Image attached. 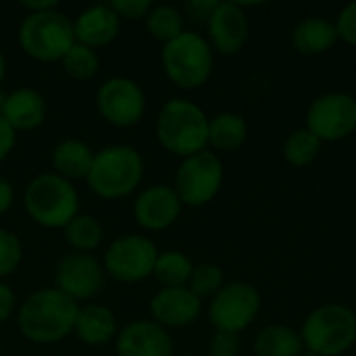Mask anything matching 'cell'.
<instances>
[{
	"label": "cell",
	"mask_w": 356,
	"mask_h": 356,
	"mask_svg": "<svg viewBox=\"0 0 356 356\" xmlns=\"http://www.w3.org/2000/svg\"><path fill=\"white\" fill-rule=\"evenodd\" d=\"M79 305L58 288L31 292L17 311V325L33 344H56L73 334Z\"/></svg>",
	"instance_id": "6da1fadb"
},
{
	"label": "cell",
	"mask_w": 356,
	"mask_h": 356,
	"mask_svg": "<svg viewBox=\"0 0 356 356\" xmlns=\"http://www.w3.org/2000/svg\"><path fill=\"white\" fill-rule=\"evenodd\" d=\"M159 144L173 156L188 159L209 146V117L192 100H167L154 123Z\"/></svg>",
	"instance_id": "7a4b0ae2"
},
{
	"label": "cell",
	"mask_w": 356,
	"mask_h": 356,
	"mask_svg": "<svg viewBox=\"0 0 356 356\" xmlns=\"http://www.w3.org/2000/svg\"><path fill=\"white\" fill-rule=\"evenodd\" d=\"M142 179V152L129 144H111L94 154L86 184L102 200H121L134 194Z\"/></svg>",
	"instance_id": "3957f363"
},
{
	"label": "cell",
	"mask_w": 356,
	"mask_h": 356,
	"mask_svg": "<svg viewBox=\"0 0 356 356\" xmlns=\"http://www.w3.org/2000/svg\"><path fill=\"white\" fill-rule=\"evenodd\" d=\"M27 217L46 229H65L79 215V194L73 181L52 173H40L23 190Z\"/></svg>",
	"instance_id": "277c9868"
},
{
	"label": "cell",
	"mask_w": 356,
	"mask_h": 356,
	"mask_svg": "<svg viewBox=\"0 0 356 356\" xmlns=\"http://www.w3.org/2000/svg\"><path fill=\"white\" fill-rule=\"evenodd\" d=\"M21 50L38 63H60L69 48L75 44L73 19L63 10L50 8L42 13H29L19 25Z\"/></svg>",
	"instance_id": "5b68a950"
},
{
	"label": "cell",
	"mask_w": 356,
	"mask_h": 356,
	"mask_svg": "<svg viewBox=\"0 0 356 356\" xmlns=\"http://www.w3.org/2000/svg\"><path fill=\"white\" fill-rule=\"evenodd\" d=\"M161 65L171 83L181 90L202 88L215 65L213 46L196 31H184L169 44H163Z\"/></svg>",
	"instance_id": "8992f818"
},
{
	"label": "cell",
	"mask_w": 356,
	"mask_h": 356,
	"mask_svg": "<svg viewBox=\"0 0 356 356\" xmlns=\"http://www.w3.org/2000/svg\"><path fill=\"white\" fill-rule=\"evenodd\" d=\"M305 350L319 356L344 355L356 342V315L344 305H323L302 323Z\"/></svg>",
	"instance_id": "52a82bcc"
},
{
	"label": "cell",
	"mask_w": 356,
	"mask_h": 356,
	"mask_svg": "<svg viewBox=\"0 0 356 356\" xmlns=\"http://www.w3.org/2000/svg\"><path fill=\"white\" fill-rule=\"evenodd\" d=\"M223 186V165L221 159L211 152L202 150L194 156L181 159L177 171L173 190L179 196L184 207L200 209L215 200Z\"/></svg>",
	"instance_id": "ba28073f"
},
{
	"label": "cell",
	"mask_w": 356,
	"mask_h": 356,
	"mask_svg": "<svg viewBox=\"0 0 356 356\" xmlns=\"http://www.w3.org/2000/svg\"><path fill=\"white\" fill-rule=\"evenodd\" d=\"M159 248L142 234H127L111 242L104 252L102 267L108 277L119 284H140L154 273Z\"/></svg>",
	"instance_id": "9c48e42d"
},
{
	"label": "cell",
	"mask_w": 356,
	"mask_h": 356,
	"mask_svg": "<svg viewBox=\"0 0 356 356\" xmlns=\"http://www.w3.org/2000/svg\"><path fill=\"white\" fill-rule=\"evenodd\" d=\"M96 108L100 117L113 127L127 129L144 119L146 94L136 79L127 75H115L98 86Z\"/></svg>",
	"instance_id": "30bf717a"
},
{
	"label": "cell",
	"mask_w": 356,
	"mask_h": 356,
	"mask_svg": "<svg viewBox=\"0 0 356 356\" xmlns=\"http://www.w3.org/2000/svg\"><path fill=\"white\" fill-rule=\"evenodd\" d=\"M261 311V294L246 282L225 284L209 305V319L217 332L240 334L252 325Z\"/></svg>",
	"instance_id": "8fae6325"
},
{
	"label": "cell",
	"mask_w": 356,
	"mask_h": 356,
	"mask_svg": "<svg viewBox=\"0 0 356 356\" xmlns=\"http://www.w3.org/2000/svg\"><path fill=\"white\" fill-rule=\"evenodd\" d=\"M307 129L321 142L348 138L356 129V98L346 92H327L317 96L307 113Z\"/></svg>",
	"instance_id": "7c38bea8"
},
{
	"label": "cell",
	"mask_w": 356,
	"mask_h": 356,
	"mask_svg": "<svg viewBox=\"0 0 356 356\" xmlns=\"http://www.w3.org/2000/svg\"><path fill=\"white\" fill-rule=\"evenodd\" d=\"M104 267L98 259L86 252H71L60 259L56 267V286L63 294L79 300L94 298L104 286Z\"/></svg>",
	"instance_id": "4fadbf2b"
},
{
	"label": "cell",
	"mask_w": 356,
	"mask_h": 356,
	"mask_svg": "<svg viewBox=\"0 0 356 356\" xmlns=\"http://www.w3.org/2000/svg\"><path fill=\"white\" fill-rule=\"evenodd\" d=\"M181 200L173 188L156 184L144 188L134 200V219L146 232H165L181 217Z\"/></svg>",
	"instance_id": "5bb4252c"
},
{
	"label": "cell",
	"mask_w": 356,
	"mask_h": 356,
	"mask_svg": "<svg viewBox=\"0 0 356 356\" xmlns=\"http://www.w3.org/2000/svg\"><path fill=\"white\" fill-rule=\"evenodd\" d=\"M209 44L221 54L240 52L250 35V23L244 8L236 2H217L207 21Z\"/></svg>",
	"instance_id": "9a60e30c"
},
{
	"label": "cell",
	"mask_w": 356,
	"mask_h": 356,
	"mask_svg": "<svg viewBox=\"0 0 356 356\" xmlns=\"http://www.w3.org/2000/svg\"><path fill=\"white\" fill-rule=\"evenodd\" d=\"M117 356H175L173 340L152 319H140L119 330L115 338Z\"/></svg>",
	"instance_id": "2e32d148"
},
{
	"label": "cell",
	"mask_w": 356,
	"mask_h": 356,
	"mask_svg": "<svg viewBox=\"0 0 356 356\" xmlns=\"http://www.w3.org/2000/svg\"><path fill=\"white\" fill-rule=\"evenodd\" d=\"M202 311V300L190 288H161L150 300L152 321L165 330H179L192 325Z\"/></svg>",
	"instance_id": "e0dca14e"
},
{
	"label": "cell",
	"mask_w": 356,
	"mask_h": 356,
	"mask_svg": "<svg viewBox=\"0 0 356 356\" xmlns=\"http://www.w3.org/2000/svg\"><path fill=\"white\" fill-rule=\"evenodd\" d=\"M121 31V19L111 4H92L73 19L75 42L92 50L108 46Z\"/></svg>",
	"instance_id": "ac0fdd59"
},
{
	"label": "cell",
	"mask_w": 356,
	"mask_h": 356,
	"mask_svg": "<svg viewBox=\"0 0 356 356\" xmlns=\"http://www.w3.org/2000/svg\"><path fill=\"white\" fill-rule=\"evenodd\" d=\"M2 117L6 123L19 131H33L38 129L48 117V102L46 98L33 88H19L6 94Z\"/></svg>",
	"instance_id": "d6986e66"
},
{
	"label": "cell",
	"mask_w": 356,
	"mask_h": 356,
	"mask_svg": "<svg viewBox=\"0 0 356 356\" xmlns=\"http://www.w3.org/2000/svg\"><path fill=\"white\" fill-rule=\"evenodd\" d=\"M119 334L115 313L104 305H86L79 307L73 336L86 346H104L113 342Z\"/></svg>",
	"instance_id": "ffe728a7"
},
{
	"label": "cell",
	"mask_w": 356,
	"mask_h": 356,
	"mask_svg": "<svg viewBox=\"0 0 356 356\" xmlns=\"http://www.w3.org/2000/svg\"><path fill=\"white\" fill-rule=\"evenodd\" d=\"M94 150L77 138H65L60 140L54 150H52V167L54 173L69 179V181H77V179H86L94 161Z\"/></svg>",
	"instance_id": "44dd1931"
},
{
	"label": "cell",
	"mask_w": 356,
	"mask_h": 356,
	"mask_svg": "<svg viewBox=\"0 0 356 356\" xmlns=\"http://www.w3.org/2000/svg\"><path fill=\"white\" fill-rule=\"evenodd\" d=\"M338 29L336 23L323 19V17H309L300 21L292 31V44L300 54L317 56L327 50H332L338 42Z\"/></svg>",
	"instance_id": "7402d4cb"
},
{
	"label": "cell",
	"mask_w": 356,
	"mask_h": 356,
	"mask_svg": "<svg viewBox=\"0 0 356 356\" xmlns=\"http://www.w3.org/2000/svg\"><path fill=\"white\" fill-rule=\"evenodd\" d=\"M248 138V125L242 115L223 111L209 119V146L221 152L238 150Z\"/></svg>",
	"instance_id": "603a6c76"
},
{
	"label": "cell",
	"mask_w": 356,
	"mask_h": 356,
	"mask_svg": "<svg viewBox=\"0 0 356 356\" xmlns=\"http://www.w3.org/2000/svg\"><path fill=\"white\" fill-rule=\"evenodd\" d=\"M305 353V342L300 332L288 325H269L254 340L257 356H300Z\"/></svg>",
	"instance_id": "cb8c5ba5"
},
{
	"label": "cell",
	"mask_w": 356,
	"mask_h": 356,
	"mask_svg": "<svg viewBox=\"0 0 356 356\" xmlns=\"http://www.w3.org/2000/svg\"><path fill=\"white\" fill-rule=\"evenodd\" d=\"M194 265L188 254L179 250H165L159 252L154 265V277L161 288H188L192 277Z\"/></svg>",
	"instance_id": "d4e9b609"
},
{
	"label": "cell",
	"mask_w": 356,
	"mask_h": 356,
	"mask_svg": "<svg viewBox=\"0 0 356 356\" xmlns=\"http://www.w3.org/2000/svg\"><path fill=\"white\" fill-rule=\"evenodd\" d=\"M65 240L67 244L75 250V252H86L90 254L92 250H96L104 238V229L100 225V221L92 215L79 213L65 229Z\"/></svg>",
	"instance_id": "484cf974"
},
{
	"label": "cell",
	"mask_w": 356,
	"mask_h": 356,
	"mask_svg": "<svg viewBox=\"0 0 356 356\" xmlns=\"http://www.w3.org/2000/svg\"><path fill=\"white\" fill-rule=\"evenodd\" d=\"M144 21H146L148 33L163 44H169L171 40H175L177 35H181L186 31L184 29V13L173 4L152 6V10L148 13V17Z\"/></svg>",
	"instance_id": "4316f807"
},
{
	"label": "cell",
	"mask_w": 356,
	"mask_h": 356,
	"mask_svg": "<svg viewBox=\"0 0 356 356\" xmlns=\"http://www.w3.org/2000/svg\"><path fill=\"white\" fill-rule=\"evenodd\" d=\"M321 140L307 127L292 131L284 142V159L292 167H309L321 152Z\"/></svg>",
	"instance_id": "83f0119b"
},
{
	"label": "cell",
	"mask_w": 356,
	"mask_h": 356,
	"mask_svg": "<svg viewBox=\"0 0 356 356\" xmlns=\"http://www.w3.org/2000/svg\"><path fill=\"white\" fill-rule=\"evenodd\" d=\"M63 69L67 75H71L73 79H79V81H86V79H92L98 69H100V56L96 50L83 46V44H73L69 48V52L63 56L60 60Z\"/></svg>",
	"instance_id": "f1b7e54d"
},
{
	"label": "cell",
	"mask_w": 356,
	"mask_h": 356,
	"mask_svg": "<svg viewBox=\"0 0 356 356\" xmlns=\"http://www.w3.org/2000/svg\"><path fill=\"white\" fill-rule=\"evenodd\" d=\"M223 286H225V275L219 265H215V263L194 265V271H192V277L188 284V288L194 296H198L200 300L213 298Z\"/></svg>",
	"instance_id": "f546056e"
},
{
	"label": "cell",
	"mask_w": 356,
	"mask_h": 356,
	"mask_svg": "<svg viewBox=\"0 0 356 356\" xmlns=\"http://www.w3.org/2000/svg\"><path fill=\"white\" fill-rule=\"evenodd\" d=\"M23 261V244L17 234L0 227V280L13 275Z\"/></svg>",
	"instance_id": "4dcf8cb0"
},
{
	"label": "cell",
	"mask_w": 356,
	"mask_h": 356,
	"mask_svg": "<svg viewBox=\"0 0 356 356\" xmlns=\"http://www.w3.org/2000/svg\"><path fill=\"white\" fill-rule=\"evenodd\" d=\"M111 8L117 13V17L123 21H140V19H146L148 13L152 10V2L150 0H113L108 2Z\"/></svg>",
	"instance_id": "1f68e13d"
},
{
	"label": "cell",
	"mask_w": 356,
	"mask_h": 356,
	"mask_svg": "<svg viewBox=\"0 0 356 356\" xmlns=\"http://www.w3.org/2000/svg\"><path fill=\"white\" fill-rule=\"evenodd\" d=\"M240 355V336L232 332H215L209 342V356H238Z\"/></svg>",
	"instance_id": "d6a6232c"
},
{
	"label": "cell",
	"mask_w": 356,
	"mask_h": 356,
	"mask_svg": "<svg viewBox=\"0 0 356 356\" xmlns=\"http://www.w3.org/2000/svg\"><path fill=\"white\" fill-rule=\"evenodd\" d=\"M336 29H338V38H342L346 44L356 48V0L342 8L336 21Z\"/></svg>",
	"instance_id": "836d02e7"
},
{
	"label": "cell",
	"mask_w": 356,
	"mask_h": 356,
	"mask_svg": "<svg viewBox=\"0 0 356 356\" xmlns=\"http://www.w3.org/2000/svg\"><path fill=\"white\" fill-rule=\"evenodd\" d=\"M17 311V296L10 286L0 282V325L6 323Z\"/></svg>",
	"instance_id": "e575fe53"
},
{
	"label": "cell",
	"mask_w": 356,
	"mask_h": 356,
	"mask_svg": "<svg viewBox=\"0 0 356 356\" xmlns=\"http://www.w3.org/2000/svg\"><path fill=\"white\" fill-rule=\"evenodd\" d=\"M15 144H17V131L0 115V163L8 159V154L15 150Z\"/></svg>",
	"instance_id": "d590c367"
},
{
	"label": "cell",
	"mask_w": 356,
	"mask_h": 356,
	"mask_svg": "<svg viewBox=\"0 0 356 356\" xmlns=\"http://www.w3.org/2000/svg\"><path fill=\"white\" fill-rule=\"evenodd\" d=\"M215 6H217V0H192L186 4V10L194 21H209Z\"/></svg>",
	"instance_id": "8d00e7d4"
},
{
	"label": "cell",
	"mask_w": 356,
	"mask_h": 356,
	"mask_svg": "<svg viewBox=\"0 0 356 356\" xmlns=\"http://www.w3.org/2000/svg\"><path fill=\"white\" fill-rule=\"evenodd\" d=\"M13 202H15V186L10 179L0 177V217L10 211Z\"/></svg>",
	"instance_id": "74e56055"
},
{
	"label": "cell",
	"mask_w": 356,
	"mask_h": 356,
	"mask_svg": "<svg viewBox=\"0 0 356 356\" xmlns=\"http://www.w3.org/2000/svg\"><path fill=\"white\" fill-rule=\"evenodd\" d=\"M58 4L54 2V0H42V2H31V0H25V2H21V8H25L27 10V15L29 13H42V10H50V8H56Z\"/></svg>",
	"instance_id": "f35d334b"
},
{
	"label": "cell",
	"mask_w": 356,
	"mask_h": 356,
	"mask_svg": "<svg viewBox=\"0 0 356 356\" xmlns=\"http://www.w3.org/2000/svg\"><path fill=\"white\" fill-rule=\"evenodd\" d=\"M4 77H6V58H4V52L0 48V83L4 81Z\"/></svg>",
	"instance_id": "ab89813d"
},
{
	"label": "cell",
	"mask_w": 356,
	"mask_h": 356,
	"mask_svg": "<svg viewBox=\"0 0 356 356\" xmlns=\"http://www.w3.org/2000/svg\"><path fill=\"white\" fill-rule=\"evenodd\" d=\"M4 100H6V94L0 90V115H2V108H4Z\"/></svg>",
	"instance_id": "60d3db41"
},
{
	"label": "cell",
	"mask_w": 356,
	"mask_h": 356,
	"mask_svg": "<svg viewBox=\"0 0 356 356\" xmlns=\"http://www.w3.org/2000/svg\"><path fill=\"white\" fill-rule=\"evenodd\" d=\"M300 356H319V355H315V353H311V350H305Z\"/></svg>",
	"instance_id": "b9f144b4"
},
{
	"label": "cell",
	"mask_w": 356,
	"mask_h": 356,
	"mask_svg": "<svg viewBox=\"0 0 356 356\" xmlns=\"http://www.w3.org/2000/svg\"><path fill=\"white\" fill-rule=\"evenodd\" d=\"M0 355H2V340H0Z\"/></svg>",
	"instance_id": "7bdbcfd3"
},
{
	"label": "cell",
	"mask_w": 356,
	"mask_h": 356,
	"mask_svg": "<svg viewBox=\"0 0 356 356\" xmlns=\"http://www.w3.org/2000/svg\"><path fill=\"white\" fill-rule=\"evenodd\" d=\"M181 356H196V355H181Z\"/></svg>",
	"instance_id": "ee69618b"
}]
</instances>
